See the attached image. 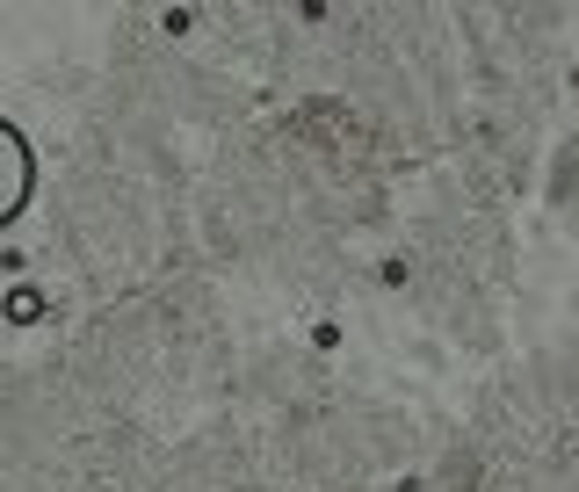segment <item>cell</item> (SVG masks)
I'll list each match as a JSON object with an SVG mask.
<instances>
[{"label": "cell", "mask_w": 579, "mask_h": 492, "mask_svg": "<svg viewBox=\"0 0 579 492\" xmlns=\"http://www.w3.org/2000/svg\"><path fill=\"white\" fill-rule=\"evenodd\" d=\"M22 196H29V152H22V138L0 123V225L22 210Z\"/></svg>", "instance_id": "6da1fadb"}]
</instances>
